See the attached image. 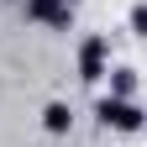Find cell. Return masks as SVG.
Masks as SVG:
<instances>
[{"mask_svg": "<svg viewBox=\"0 0 147 147\" xmlns=\"http://www.w3.org/2000/svg\"><path fill=\"white\" fill-rule=\"evenodd\" d=\"M42 126H47V131H53V137H63V131H68V126H74V110H68L63 100H53V105L42 110Z\"/></svg>", "mask_w": 147, "mask_h": 147, "instance_id": "obj_4", "label": "cell"}, {"mask_svg": "<svg viewBox=\"0 0 147 147\" xmlns=\"http://www.w3.org/2000/svg\"><path fill=\"white\" fill-rule=\"evenodd\" d=\"M100 121H105V126H116V131H142L147 110H137L131 100H116V95H105V100H100Z\"/></svg>", "mask_w": 147, "mask_h": 147, "instance_id": "obj_1", "label": "cell"}, {"mask_svg": "<svg viewBox=\"0 0 147 147\" xmlns=\"http://www.w3.org/2000/svg\"><path fill=\"white\" fill-rule=\"evenodd\" d=\"M26 16H32V21L58 26V32H68V21H74V5H68V0H26Z\"/></svg>", "mask_w": 147, "mask_h": 147, "instance_id": "obj_3", "label": "cell"}, {"mask_svg": "<svg viewBox=\"0 0 147 147\" xmlns=\"http://www.w3.org/2000/svg\"><path fill=\"white\" fill-rule=\"evenodd\" d=\"M131 89H137V68H110V95L131 100Z\"/></svg>", "mask_w": 147, "mask_h": 147, "instance_id": "obj_5", "label": "cell"}, {"mask_svg": "<svg viewBox=\"0 0 147 147\" xmlns=\"http://www.w3.org/2000/svg\"><path fill=\"white\" fill-rule=\"evenodd\" d=\"M131 32H137V37H147V5H137V11H131Z\"/></svg>", "mask_w": 147, "mask_h": 147, "instance_id": "obj_6", "label": "cell"}, {"mask_svg": "<svg viewBox=\"0 0 147 147\" xmlns=\"http://www.w3.org/2000/svg\"><path fill=\"white\" fill-rule=\"evenodd\" d=\"M105 58H110V42H105V37H84V47H79V79L84 84L105 79Z\"/></svg>", "mask_w": 147, "mask_h": 147, "instance_id": "obj_2", "label": "cell"}]
</instances>
